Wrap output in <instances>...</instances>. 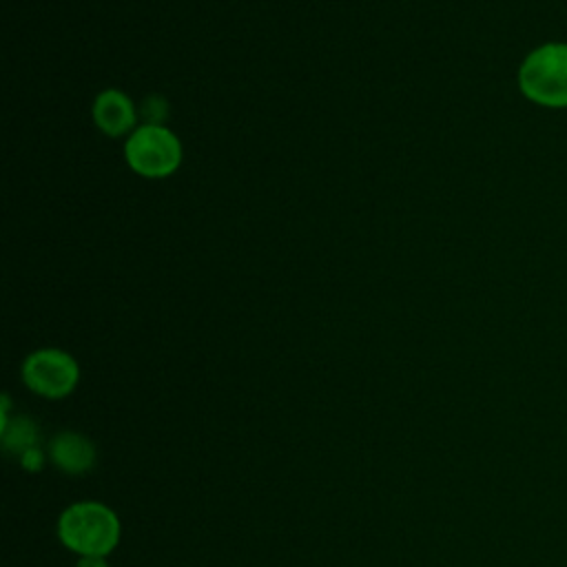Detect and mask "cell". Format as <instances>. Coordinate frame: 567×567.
<instances>
[{
  "mask_svg": "<svg viewBox=\"0 0 567 567\" xmlns=\"http://www.w3.org/2000/svg\"><path fill=\"white\" fill-rule=\"evenodd\" d=\"M58 536L80 556H109L120 543V518L104 503H73L58 518Z\"/></svg>",
  "mask_w": 567,
  "mask_h": 567,
  "instance_id": "6da1fadb",
  "label": "cell"
},
{
  "mask_svg": "<svg viewBox=\"0 0 567 567\" xmlns=\"http://www.w3.org/2000/svg\"><path fill=\"white\" fill-rule=\"evenodd\" d=\"M518 89L538 106L567 109V42L529 51L518 69Z\"/></svg>",
  "mask_w": 567,
  "mask_h": 567,
  "instance_id": "7a4b0ae2",
  "label": "cell"
},
{
  "mask_svg": "<svg viewBox=\"0 0 567 567\" xmlns=\"http://www.w3.org/2000/svg\"><path fill=\"white\" fill-rule=\"evenodd\" d=\"M124 157L137 175L157 179L177 171L182 162V144L166 126L144 124L128 135Z\"/></svg>",
  "mask_w": 567,
  "mask_h": 567,
  "instance_id": "3957f363",
  "label": "cell"
},
{
  "mask_svg": "<svg viewBox=\"0 0 567 567\" xmlns=\"http://www.w3.org/2000/svg\"><path fill=\"white\" fill-rule=\"evenodd\" d=\"M22 381L31 392L44 399H64L75 390L80 381V368L69 352L58 348H42L24 359Z\"/></svg>",
  "mask_w": 567,
  "mask_h": 567,
  "instance_id": "277c9868",
  "label": "cell"
},
{
  "mask_svg": "<svg viewBox=\"0 0 567 567\" xmlns=\"http://www.w3.org/2000/svg\"><path fill=\"white\" fill-rule=\"evenodd\" d=\"M49 458L53 465L71 476H80L95 465V445L78 432H60L49 443Z\"/></svg>",
  "mask_w": 567,
  "mask_h": 567,
  "instance_id": "5b68a950",
  "label": "cell"
},
{
  "mask_svg": "<svg viewBox=\"0 0 567 567\" xmlns=\"http://www.w3.org/2000/svg\"><path fill=\"white\" fill-rule=\"evenodd\" d=\"M93 122L102 133L120 137L133 128L135 106L126 93L117 89H106L93 102Z\"/></svg>",
  "mask_w": 567,
  "mask_h": 567,
  "instance_id": "8992f818",
  "label": "cell"
},
{
  "mask_svg": "<svg viewBox=\"0 0 567 567\" xmlns=\"http://www.w3.org/2000/svg\"><path fill=\"white\" fill-rule=\"evenodd\" d=\"M0 434H2V447L9 454L20 456L22 452L38 445V427L27 416H9V399H2V414H0Z\"/></svg>",
  "mask_w": 567,
  "mask_h": 567,
  "instance_id": "52a82bcc",
  "label": "cell"
},
{
  "mask_svg": "<svg viewBox=\"0 0 567 567\" xmlns=\"http://www.w3.org/2000/svg\"><path fill=\"white\" fill-rule=\"evenodd\" d=\"M20 465L27 470V472H40L42 467H44V452L35 445V447H31V450H27V452H22L20 456Z\"/></svg>",
  "mask_w": 567,
  "mask_h": 567,
  "instance_id": "ba28073f",
  "label": "cell"
},
{
  "mask_svg": "<svg viewBox=\"0 0 567 567\" xmlns=\"http://www.w3.org/2000/svg\"><path fill=\"white\" fill-rule=\"evenodd\" d=\"M75 567H109L106 556H80Z\"/></svg>",
  "mask_w": 567,
  "mask_h": 567,
  "instance_id": "9c48e42d",
  "label": "cell"
}]
</instances>
